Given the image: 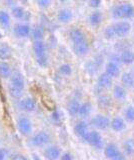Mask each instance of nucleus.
I'll use <instances>...</instances> for the list:
<instances>
[{
    "mask_svg": "<svg viewBox=\"0 0 134 160\" xmlns=\"http://www.w3.org/2000/svg\"><path fill=\"white\" fill-rule=\"evenodd\" d=\"M22 2H26V0H21Z\"/></svg>",
    "mask_w": 134,
    "mask_h": 160,
    "instance_id": "44",
    "label": "nucleus"
},
{
    "mask_svg": "<svg viewBox=\"0 0 134 160\" xmlns=\"http://www.w3.org/2000/svg\"><path fill=\"white\" fill-rule=\"evenodd\" d=\"M113 96L117 100H123L126 98V90L123 86L115 85L113 87Z\"/></svg>",
    "mask_w": 134,
    "mask_h": 160,
    "instance_id": "26",
    "label": "nucleus"
},
{
    "mask_svg": "<svg viewBox=\"0 0 134 160\" xmlns=\"http://www.w3.org/2000/svg\"><path fill=\"white\" fill-rule=\"evenodd\" d=\"M105 72L107 74L110 75L111 77H116L120 73V68H119V65L114 63L112 61H110L109 63H107L106 67H105Z\"/></svg>",
    "mask_w": 134,
    "mask_h": 160,
    "instance_id": "20",
    "label": "nucleus"
},
{
    "mask_svg": "<svg viewBox=\"0 0 134 160\" xmlns=\"http://www.w3.org/2000/svg\"><path fill=\"white\" fill-rule=\"evenodd\" d=\"M84 140H85L88 144H90L91 146H93L94 148L100 149L103 147V139L101 137L100 133L95 131V130L89 131Z\"/></svg>",
    "mask_w": 134,
    "mask_h": 160,
    "instance_id": "5",
    "label": "nucleus"
},
{
    "mask_svg": "<svg viewBox=\"0 0 134 160\" xmlns=\"http://www.w3.org/2000/svg\"><path fill=\"white\" fill-rule=\"evenodd\" d=\"M13 33L18 38H26L31 34V27L27 23H18L14 25Z\"/></svg>",
    "mask_w": 134,
    "mask_h": 160,
    "instance_id": "7",
    "label": "nucleus"
},
{
    "mask_svg": "<svg viewBox=\"0 0 134 160\" xmlns=\"http://www.w3.org/2000/svg\"><path fill=\"white\" fill-rule=\"evenodd\" d=\"M74 132L76 133V135L78 137L82 138L83 140L85 139L87 133L89 132L88 131V125L85 121H79L76 125L75 127H74Z\"/></svg>",
    "mask_w": 134,
    "mask_h": 160,
    "instance_id": "16",
    "label": "nucleus"
},
{
    "mask_svg": "<svg viewBox=\"0 0 134 160\" xmlns=\"http://www.w3.org/2000/svg\"><path fill=\"white\" fill-rule=\"evenodd\" d=\"M98 103L101 107H109L111 105V99L106 94L98 95Z\"/></svg>",
    "mask_w": 134,
    "mask_h": 160,
    "instance_id": "31",
    "label": "nucleus"
},
{
    "mask_svg": "<svg viewBox=\"0 0 134 160\" xmlns=\"http://www.w3.org/2000/svg\"><path fill=\"white\" fill-rule=\"evenodd\" d=\"M98 68V63L97 62H94V61H91V62H88L87 65H86V70L89 74H94L96 72V70Z\"/></svg>",
    "mask_w": 134,
    "mask_h": 160,
    "instance_id": "35",
    "label": "nucleus"
},
{
    "mask_svg": "<svg viewBox=\"0 0 134 160\" xmlns=\"http://www.w3.org/2000/svg\"><path fill=\"white\" fill-rule=\"evenodd\" d=\"M121 62L124 64H131L134 62V52L130 51V50H125L123 51L121 56H120Z\"/></svg>",
    "mask_w": 134,
    "mask_h": 160,
    "instance_id": "28",
    "label": "nucleus"
},
{
    "mask_svg": "<svg viewBox=\"0 0 134 160\" xmlns=\"http://www.w3.org/2000/svg\"><path fill=\"white\" fill-rule=\"evenodd\" d=\"M4 2H5V4L7 5L8 7H13V6H15V4H16V0H4Z\"/></svg>",
    "mask_w": 134,
    "mask_h": 160,
    "instance_id": "42",
    "label": "nucleus"
},
{
    "mask_svg": "<svg viewBox=\"0 0 134 160\" xmlns=\"http://www.w3.org/2000/svg\"><path fill=\"white\" fill-rule=\"evenodd\" d=\"M31 35L34 40H41L43 38V29L40 26H36L31 29Z\"/></svg>",
    "mask_w": 134,
    "mask_h": 160,
    "instance_id": "32",
    "label": "nucleus"
},
{
    "mask_svg": "<svg viewBox=\"0 0 134 160\" xmlns=\"http://www.w3.org/2000/svg\"><path fill=\"white\" fill-rule=\"evenodd\" d=\"M61 154V150L59 147L55 146V145H51V146H48L45 151H44V155L45 157L49 160H54L60 157Z\"/></svg>",
    "mask_w": 134,
    "mask_h": 160,
    "instance_id": "15",
    "label": "nucleus"
},
{
    "mask_svg": "<svg viewBox=\"0 0 134 160\" xmlns=\"http://www.w3.org/2000/svg\"><path fill=\"white\" fill-rule=\"evenodd\" d=\"M51 118L54 122H59L60 121V115H59V113L57 111H54L51 115Z\"/></svg>",
    "mask_w": 134,
    "mask_h": 160,
    "instance_id": "40",
    "label": "nucleus"
},
{
    "mask_svg": "<svg viewBox=\"0 0 134 160\" xmlns=\"http://www.w3.org/2000/svg\"><path fill=\"white\" fill-rule=\"evenodd\" d=\"M0 25L3 28L10 26V15L5 10H0Z\"/></svg>",
    "mask_w": 134,
    "mask_h": 160,
    "instance_id": "27",
    "label": "nucleus"
},
{
    "mask_svg": "<svg viewBox=\"0 0 134 160\" xmlns=\"http://www.w3.org/2000/svg\"><path fill=\"white\" fill-rule=\"evenodd\" d=\"M69 37H70L71 41L73 43L81 41V40H85V36H84L83 32L81 31L80 29H78V28L71 29L70 32H69Z\"/></svg>",
    "mask_w": 134,
    "mask_h": 160,
    "instance_id": "21",
    "label": "nucleus"
},
{
    "mask_svg": "<svg viewBox=\"0 0 134 160\" xmlns=\"http://www.w3.org/2000/svg\"><path fill=\"white\" fill-rule=\"evenodd\" d=\"M19 106L22 110L26 112H32L36 108V102L35 100L31 97H26L23 98L20 102H19Z\"/></svg>",
    "mask_w": 134,
    "mask_h": 160,
    "instance_id": "13",
    "label": "nucleus"
},
{
    "mask_svg": "<svg viewBox=\"0 0 134 160\" xmlns=\"http://www.w3.org/2000/svg\"><path fill=\"white\" fill-rule=\"evenodd\" d=\"M92 125L97 129L105 130L110 125V120L105 115H96L95 117H93L91 120Z\"/></svg>",
    "mask_w": 134,
    "mask_h": 160,
    "instance_id": "9",
    "label": "nucleus"
},
{
    "mask_svg": "<svg viewBox=\"0 0 134 160\" xmlns=\"http://www.w3.org/2000/svg\"><path fill=\"white\" fill-rule=\"evenodd\" d=\"M0 38H1V33H0Z\"/></svg>",
    "mask_w": 134,
    "mask_h": 160,
    "instance_id": "45",
    "label": "nucleus"
},
{
    "mask_svg": "<svg viewBox=\"0 0 134 160\" xmlns=\"http://www.w3.org/2000/svg\"><path fill=\"white\" fill-rule=\"evenodd\" d=\"M112 84V77L109 74L102 73L100 76L98 77L97 80V87L100 89H107L111 86Z\"/></svg>",
    "mask_w": 134,
    "mask_h": 160,
    "instance_id": "14",
    "label": "nucleus"
},
{
    "mask_svg": "<svg viewBox=\"0 0 134 160\" xmlns=\"http://www.w3.org/2000/svg\"><path fill=\"white\" fill-rule=\"evenodd\" d=\"M102 20V13L100 11H95L90 14L89 16V23H90L92 26H97V25L101 22Z\"/></svg>",
    "mask_w": 134,
    "mask_h": 160,
    "instance_id": "29",
    "label": "nucleus"
},
{
    "mask_svg": "<svg viewBox=\"0 0 134 160\" xmlns=\"http://www.w3.org/2000/svg\"><path fill=\"white\" fill-rule=\"evenodd\" d=\"M114 18H132L134 16V7L129 3L117 5L112 9Z\"/></svg>",
    "mask_w": 134,
    "mask_h": 160,
    "instance_id": "3",
    "label": "nucleus"
},
{
    "mask_svg": "<svg viewBox=\"0 0 134 160\" xmlns=\"http://www.w3.org/2000/svg\"><path fill=\"white\" fill-rule=\"evenodd\" d=\"M104 36H105L106 38H109V39L115 37V32H114L113 25H112V26L107 27L105 30H104Z\"/></svg>",
    "mask_w": 134,
    "mask_h": 160,
    "instance_id": "36",
    "label": "nucleus"
},
{
    "mask_svg": "<svg viewBox=\"0 0 134 160\" xmlns=\"http://www.w3.org/2000/svg\"><path fill=\"white\" fill-rule=\"evenodd\" d=\"M79 108H80V103H79L78 100L76 99H72L69 101L68 105H67V109L68 112L71 116H75V115H78L79 112Z\"/></svg>",
    "mask_w": 134,
    "mask_h": 160,
    "instance_id": "22",
    "label": "nucleus"
},
{
    "mask_svg": "<svg viewBox=\"0 0 134 160\" xmlns=\"http://www.w3.org/2000/svg\"><path fill=\"white\" fill-rule=\"evenodd\" d=\"M50 141V135L45 131H39L31 137L30 143L34 147H43Z\"/></svg>",
    "mask_w": 134,
    "mask_h": 160,
    "instance_id": "4",
    "label": "nucleus"
},
{
    "mask_svg": "<svg viewBox=\"0 0 134 160\" xmlns=\"http://www.w3.org/2000/svg\"><path fill=\"white\" fill-rule=\"evenodd\" d=\"M12 51L10 46L7 43H0V60L1 61H6L11 57Z\"/></svg>",
    "mask_w": 134,
    "mask_h": 160,
    "instance_id": "19",
    "label": "nucleus"
},
{
    "mask_svg": "<svg viewBox=\"0 0 134 160\" xmlns=\"http://www.w3.org/2000/svg\"><path fill=\"white\" fill-rule=\"evenodd\" d=\"M125 119L129 122L134 121V107L129 106L125 110Z\"/></svg>",
    "mask_w": 134,
    "mask_h": 160,
    "instance_id": "34",
    "label": "nucleus"
},
{
    "mask_svg": "<svg viewBox=\"0 0 134 160\" xmlns=\"http://www.w3.org/2000/svg\"><path fill=\"white\" fill-rule=\"evenodd\" d=\"M24 87H25V80L22 73L20 71L12 72L11 76L9 77L8 84L9 93L11 96L14 98L20 97L24 91Z\"/></svg>",
    "mask_w": 134,
    "mask_h": 160,
    "instance_id": "1",
    "label": "nucleus"
},
{
    "mask_svg": "<svg viewBox=\"0 0 134 160\" xmlns=\"http://www.w3.org/2000/svg\"><path fill=\"white\" fill-rule=\"evenodd\" d=\"M130 24L128 22L125 21H122V22H119L113 25V29H114V32H115V36L118 37H122V36H125L129 33L130 31Z\"/></svg>",
    "mask_w": 134,
    "mask_h": 160,
    "instance_id": "11",
    "label": "nucleus"
},
{
    "mask_svg": "<svg viewBox=\"0 0 134 160\" xmlns=\"http://www.w3.org/2000/svg\"><path fill=\"white\" fill-rule=\"evenodd\" d=\"M91 111H92L91 104L89 102H84L83 104H80V108H79L78 115L81 118H85V117H88L89 115H90Z\"/></svg>",
    "mask_w": 134,
    "mask_h": 160,
    "instance_id": "24",
    "label": "nucleus"
},
{
    "mask_svg": "<svg viewBox=\"0 0 134 160\" xmlns=\"http://www.w3.org/2000/svg\"><path fill=\"white\" fill-rule=\"evenodd\" d=\"M123 149L124 153L128 156H133L134 155V139L129 138L126 139L123 143Z\"/></svg>",
    "mask_w": 134,
    "mask_h": 160,
    "instance_id": "25",
    "label": "nucleus"
},
{
    "mask_svg": "<svg viewBox=\"0 0 134 160\" xmlns=\"http://www.w3.org/2000/svg\"><path fill=\"white\" fill-rule=\"evenodd\" d=\"M88 1H89V5L93 8H97L101 4V0H88Z\"/></svg>",
    "mask_w": 134,
    "mask_h": 160,
    "instance_id": "38",
    "label": "nucleus"
},
{
    "mask_svg": "<svg viewBox=\"0 0 134 160\" xmlns=\"http://www.w3.org/2000/svg\"><path fill=\"white\" fill-rule=\"evenodd\" d=\"M11 158H13V159H22V160H26V157H25V156H23V155H19V154L13 155V156H11Z\"/></svg>",
    "mask_w": 134,
    "mask_h": 160,
    "instance_id": "43",
    "label": "nucleus"
},
{
    "mask_svg": "<svg viewBox=\"0 0 134 160\" xmlns=\"http://www.w3.org/2000/svg\"><path fill=\"white\" fill-rule=\"evenodd\" d=\"M60 1H65V0H60Z\"/></svg>",
    "mask_w": 134,
    "mask_h": 160,
    "instance_id": "46",
    "label": "nucleus"
},
{
    "mask_svg": "<svg viewBox=\"0 0 134 160\" xmlns=\"http://www.w3.org/2000/svg\"><path fill=\"white\" fill-rule=\"evenodd\" d=\"M11 14L15 19L22 20V21H27L30 18V13L25 11L22 6H17V5L11 8Z\"/></svg>",
    "mask_w": 134,
    "mask_h": 160,
    "instance_id": "10",
    "label": "nucleus"
},
{
    "mask_svg": "<svg viewBox=\"0 0 134 160\" xmlns=\"http://www.w3.org/2000/svg\"><path fill=\"white\" fill-rule=\"evenodd\" d=\"M57 18L60 22L62 23H68L70 22L72 18H73V14H72V11L70 9L68 8H64V9H61L60 11L58 12L57 14Z\"/></svg>",
    "mask_w": 134,
    "mask_h": 160,
    "instance_id": "18",
    "label": "nucleus"
},
{
    "mask_svg": "<svg viewBox=\"0 0 134 160\" xmlns=\"http://www.w3.org/2000/svg\"><path fill=\"white\" fill-rule=\"evenodd\" d=\"M73 51L75 54L79 55V56L85 55L89 51V45L86 41V39L73 43Z\"/></svg>",
    "mask_w": 134,
    "mask_h": 160,
    "instance_id": "12",
    "label": "nucleus"
},
{
    "mask_svg": "<svg viewBox=\"0 0 134 160\" xmlns=\"http://www.w3.org/2000/svg\"><path fill=\"white\" fill-rule=\"evenodd\" d=\"M121 81L124 86L126 87H133L134 86V77L131 73H124L121 76Z\"/></svg>",
    "mask_w": 134,
    "mask_h": 160,
    "instance_id": "30",
    "label": "nucleus"
},
{
    "mask_svg": "<svg viewBox=\"0 0 134 160\" xmlns=\"http://www.w3.org/2000/svg\"><path fill=\"white\" fill-rule=\"evenodd\" d=\"M7 150L4 148H0V160H4L7 158Z\"/></svg>",
    "mask_w": 134,
    "mask_h": 160,
    "instance_id": "39",
    "label": "nucleus"
},
{
    "mask_svg": "<svg viewBox=\"0 0 134 160\" xmlns=\"http://www.w3.org/2000/svg\"><path fill=\"white\" fill-rule=\"evenodd\" d=\"M111 129L115 132H121L126 128L125 121L120 117H114L110 121Z\"/></svg>",
    "mask_w": 134,
    "mask_h": 160,
    "instance_id": "17",
    "label": "nucleus"
},
{
    "mask_svg": "<svg viewBox=\"0 0 134 160\" xmlns=\"http://www.w3.org/2000/svg\"><path fill=\"white\" fill-rule=\"evenodd\" d=\"M60 158H61L62 160H72V159H73V156H72V155H71L70 153H69V152H65L63 155H61Z\"/></svg>",
    "mask_w": 134,
    "mask_h": 160,
    "instance_id": "41",
    "label": "nucleus"
},
{
    "mask_svg": "<svg viewBox=\"0 0 134 160\" xmlns=\"http://www.w3.org/2000/svg\"><path fill=\"white\" fill-rule=\"evenodd\" d=\"M104 154L109 159L119 160L124 158V155L122 154V152L118 149V147L115 144L112 143H109L105 146V148H104Z\"/></svg>",
    "mask_w": 134,
    "mask_h": 160,
    "instance_id": "6",
    "label": "nucleus"
},
{
    "mask_svg": "<svg viewBox=\"0 0 134 160\" xmlns=\"http://www.w3.org/2000/svg\"><path fill=\"white\" fill-rule=\"evenodd\" d=\"M59 73L61 75H64V76H69L72 73V68L69 64L65 63L62 64L60 67H59Z\"/></svg>",
    "mask_w": 134,
    "mask_h": 160,
    "instance_id": "33",
    "label": "nucleus"
},
{
    "mask_svg": "<svg viewBox=\"0 0 134 160\" xmlns=\"http://www.w3.org/2000/svg\"><path fill=\"white\" fill-rule=\"evenodd\" d=\"M12 74L10 65L5 61L0 62V76L2 78H9Z\"/></svg>",
    "mask_w": 134,
    "mask_h": 160,
    "instance_id": "23",
    "label": "nucleus"
},
{
    "mask_svg": "<svg viewBox=\"0 0 134 160\" xmlns=\"http://www.w3.org/2000/svg\"><path fill=\"white\" fill-rule=\"evenodd\" d=\"M33 51L38 64L40 66H46L47 64V55H46V46L43 40H34Z\"/></svg>",
    "mask_w": 134,
    "mask_h": 160,
    "instance_id": "2",
    "label": "nucleus"
},
{
    "mask_svg": "<svg viewBox=\"0 0 134 160\" xmlns=\"http://www.w3.org/2000/svg\"><path fill=\"white\" fill-rule=\"evenodd\" d=\"M17 129L22 135H29L32 131V123L27 117H19L17 119Z\"/></svg>",
    "mask_w": 134,
    "mask_h": 160,
    "instance_id": "8",
    "label": "nucleus"
},
{
    "mask_svg": "<svg viewBox=\"0 0 134 160\" xmlns=\"http://www.w3.org/2000/svg\"><path fill=\"white\" fill-rule=\"evenodd\" d=\"M36 2L40 8H47L50 6L51 0H36Z\"/></svg>",
    "mask_w": 134,
    "mask_h": 160,
    "instance_id": "37",
    "label": "nucleus"
}]
</instances>
